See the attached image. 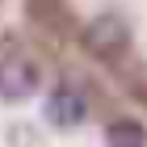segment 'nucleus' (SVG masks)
Returning a JSON list of instances; mask_svg holds the SVG:
<instances>
[{
	"mask_svg": "<svg viewBox=\"0 0 147 147\" xmlns=\"http://www.w3.org/2000/svg\"><path fill=\"white\" fill-rule=\"evenodd\" d=\"M38 80H42V71H38L34 59L4 55L0 59V101H25V97H34Z\"/></svg>",
	"mask_w": 147,
	"mask_h": 147,
	"instance_id": "obj_1",
	"label": "nucleus"
},
{
	"mask_svg": "<svg viewBox=\"0 0 147 147\" xmlns=\"http://www.w3.org/2000/svg\"><path fill=\"white\" fill-rule=\"evenodd\" d=\"M84 38H88L92 51H118V46H126V25L109 13V17H97V21L88 25Z\"/></svg>",
	"mask_w": 147,
	"mask_h": 147,
	"instance_id": "obj_3",
	"label": "nucleus"
},
{
	"mask_svg": "<svg viewBox=\"0 0 147 147\" xmlns=\"http://www.w3.org/2000/svg\"><path fill=\"white\" fill-rule=\"evenodd\" d=\"M84 113H88V105H84V97H80L71 84H59V88L46 97V122H51V126L71 130V126L84 122Z\"/></svg>",
	"mask_w": 147,
	"mask_h": 147,
	"instance_id": "obj_2",
	"label": "nucleus"
},
{
	"mask_svg": "<svg viewBox=\"0 0 147 147\" xmlns=\"http://www.w3.org/2000/svg\"><path fill=\"white\" fill-rule=\"evenodd\" d=\"M105 147H147V130L135 118H118L105 126Z\"/></svg>",
	"mask_w": 147,
	"mask_h": 147,
	"instance_id": "obj_4",
	"label": "nucleus"
}]
</instances>
